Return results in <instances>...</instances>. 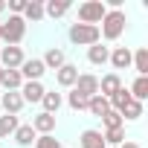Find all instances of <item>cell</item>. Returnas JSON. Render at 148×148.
Returning a JSON list of instances; mask_svg holds the SVG:
<instances>
[{
    "instance_id": "cell-11",
    "label": "cell",
    "mask_w": 148,
    "mask_h": 148,
    "mask_svg": "<svg viewBox=\"0 0 148 148\" xmlns=\"http://www.w3.org/2000/svg\"><path fill=\"white\" fill-rule=\"evenodd\" d=\"M41 61H44V67H47V70H61V67L67 64V55H64V49H61V47H49V49L44 52V58H41Z\"/></svg>"
},
{
    "instance_id": "cell-1",
    "label": "cell",
    "mask_w": 148,
    "mask_h": 148,
    "mask_svg": "<svg viewBox=\"0 0 148 148\" xmlns=\"http://www.w3.org/2000/svg\"><path fill=\"white\" fill-rule=\"evenodd\" d=\"M125 26H128V15H125L122 9H108L105 18H102L99 35H102L105 41H119L122 32H125Z\"/></svg>"
},
{
    "instance_id": "cell-9",
    "label": "cell",
    "mask_w": 148,
    "mask_h": 148,
    "mask_svg": "<svg viewBox=\"0 0 148 148\" xmlns=\"http://www.w3.org/2000/svg\"><path fill=\"white\" fill-rule=\"evenodd\" d=\"M131 55H134V49H128V47H113L108 61H110L113 70H128V67H131Z\"/></svg>"
},
{
    "instance_id": "cell-29",
    "label": "cell",
    "mask_w": 148,
    "mask_h": 148,
    "mask_svg": "<svg viewBox=\"0 0 148 148\" xmlns=\"http://www.w3.org/2000/svg\"><path fill=\"white\" fill-rule=\"evenodd\" d=\"M18 116H0V139L3 136H9V134H15L18 131Z\"/></svg>"
},
{
    "instance_id": "cell-33",
    "label": "cell",
    "mask_w": 148,
    "mask_h": 148,
    "mask_svg": "<svg viewBox=\"0 0 148 148\" xmlns=\"http://www.w3.org/2000/svg\"><path fill=\"white\" fill-rule=\"evenodd\" d=\"M119 148H139V145H136V142H122Z\"/></svg>"
},
{
    "instance_id": "cell-37",
    "label": "cell",
    "mask_w": 148,
    "mask_h": 148,
    "mask_svg": "<svg viewBox=\"0 0 148 148\" xmlns=\"http://www.w3.org/2000/svg\"><path fill=\"white\" fill-rule=\"evenodd\" d=\"M61 148H64V145H61Z\"/></svg>"
},
{
    "instance_id": "cell-35",
    "label": "cell",
    "mask_w": 148,
    "mask_h": 148,
    "mask_svg": "<svg viewBox=\"0 0 148 148\" xmlns=\"http://www.w3.org/2000/svg\"><path fill=\"white\" fill-rule=\"evenodd\" d=\"M0 12H6V3H0Z\"/></svg>"
},
{
    "instance_id": "cell-26",
    "label": "cell",
    "mask_w": 148,
    "mask_h": 148,
    "mask_svg": "<svg viewBox=\"0 0 148 148\" xmlns=\"http://www.w3.org/2000/svg\"><path fill=\"white\" fill-rule=\"evenodd\" d=\"M102 125H105V131H113V128H125V119H122V113L119 110H108L105 116H102Z\"/></svg>"
},
{
    "instance_id": "cell-18",
    "label": "cell",
    "mask_w": 148,
    "mask_h": 148,
    "mask_svg": "<svg viewBox=\"0 0 148 148\" xmlns=\"http://www.w3.org/2000/svg\"><path fill=\"white\" fill-rule=\"evenodd\" d=\"M131 67L136 70V76H148V47L134 49V55H131Z\"/></svg>"
},
{
    "instance_id": "cell-10",
    "label": "cell",
    "mask_w": 148,
    "mask_h": 148,
    "mask_svg": "<svg viewBox=\"0 0 148 148\" xmlns=\"http://www.w3.org/2000/svg\"><path fill=\"white\" fill-rule=\"evenodd\" d=\"M119 87H122L119 73H108V76H102V79H99V96H105V99H110Z\"/></svg>"
},
{
    "instance_id": "cell-27",
    "label": "cell",
    "mask_w": 148,
    "mask_h": 148,
    "mask_svg": "<svg viewBox=\"0 0 148 148\" xmlns=\"http://www.w3.org/2000/svg\"><path fill=\"white\" fill-rule=\"evenodd\" d=\"M108 102H110V108H113V110H122V108L131 102V93H128V87H119V90H116V93H113Z\"/></svg>"
},
{
    "instance_id": "cell-16",
    "label": "cell",
    "mask_w": 148,
    "mask_h": 148,
    "mask_svg": "<svg viewBox=\"0 0 148 148\" xmlns=\"http://www.w3.org/2000/svg\"><path fill=\"white\" fill-rule=\"evenodd\" d=\"M108 58H110V49L99 41V44H93V47H87V61L93 64V67H102V64H108Z\"/></svg>"
},
{
    "instance_id": "cell-30",
    "label": "cell",
    "mask_w": 148,
    "mask_h": 148,
    "mask_svg": "<svg viewBox=\"0 0 148 148\" xmlns=\"http://www.w3.org/2000/svg\"><path fill=\"white\" fill-rule=\"evenodd\" d=\"M87 102H90V99H84V96L76 93V90H70V93H67V105H70L73 110H87Z\"/></svg>"
},
{
    "instance_id": "cell-19",
    "label": "cell",
    "mask_w": 148,
    "mask_h": 148,
    "mask_svg": "<svg viewBox=\"0 0 148 148\" xmlns=\"http://www.w3.org/2000/svg\"><path fill=\"white\" fill-rule=\"evenodd\" d=\"M128 93H131V99H136V102L145 105V99H148V76H136L134 84L128 87Z\"/></svg>"
},
{
    "instance_id": "cell-20",
    "label": "cell",
    "mask_w": 148,
    "mask_h": 148,
    "mask_svg": "<svg viewBox=\"0 0 148 148\" xmlns=\"http://www.w3.org/2000/svg\"><path fill=\"white\" fill-rule=\"evenodd\" d=\"M12 136H15V142H18L21 148H29V145H35V139H38V134L32 131V125H18V131H15Z\"/></svg>"
},
{
    "instance_id": "cell-2",
    "label": "cell",
    "mask_w": 148,
    "mask_h": 148,
    "mask_svg": "<svg viewBox=\"0 0 148 148\" xmlns=\"http://www.w3.org/2000/svg\"><path fill=\"white\" fill-rule=\"evenodd\" d=\"M67 38L76 44V47H93V44L102 41L99 26H87V23H73V26L67 29Z\"/></svg>"
},
{
    "instance_id": "cell-7",
    "label": "cell",
    "mask_w": 148,
    "mask_h": 148,
    "mask_svg": "<svg viewBox=\"0 0 148 148\" xmlns=\"http://www.w3.org/2000/svg\"><path fill=\"white\" fill-rule=\"evenodd\" d=\"M23 49L21 47H0V67L3 70H21Z\"/></svg>"
},
{
    "instance_id": "cell-32",
    "label": "cell",
    "mask_w": 148,
    "mask_h": 148,
    "mask_svg": "<svg viewBox=\"0 0 148 148\" xmlns=\"http://www.w3.org/2000/svg\"><path fill=\"white\" fill-rule=\"evenodd\" d=\"M6 9H9V15H23L26 0H9V3H6Z\"/></svg>"
},
{
    "instance_id": "cell-36",
    "label": "cell",
    "mask_w": 148,
    "mask_h": 148,
    "mask_svg": "<svg viewBox=\"0 0 148 148\" xmlns=\"http://www.w3.org/2000/svg\"><path fill=\"white\" fill-rule=\"evenodd\" d=\"M0 35H3V21H0Z\"/></svg>"
},
{
    "instance_id": "cell-12",
    "label": "cell",
    "mask_w": 148,
    "mask_h": 148,
    "mask_svg": "<svg viewBox=\"0 0 148 148\" xmlns=\"http://www.w3.org/2000/svg\"><path fill=\"white\" fill-rule=\"evenodd\" d=\"M76 79H79V67H76V64H64L61 70H55L58 87H73V84H76Z\"/></svg>"
},
{
    "instance_id": "cell-8",
    "label": "cell",
    "mask_w": 148,
    "mask_h": 148,
    "mask_svg": "<svg viewBox=\"0 0 148 148\" xmlns=\"http://www.w3.org/2000/svg\"><path fill=\"white\" fill-rule=\"evenodd\" d=\"M44 73H47V67H44L41 58H23V64H21V76H23V82H41Z\"/></svg>"
},
{
    "instance_id": "cell-3",
    "label": "cell",
    "mask_w": 148,
    "mask_h": 148,
    "mask_svg": "<svg viewBox=\"0 0 148 148\" xmlns=\"http://www.w3.org/2000/svg\"><path fill=\"white\" fill-rule=\"evenodd\" d=\"M0 38L6 41V47H18L26 38V21L21 15H9V21H3V35Z\"/></svg>"
},
{
    "instance_id": "cell-28",
    "label": "cell",
    "mask_w": 148,
    "mask_h": 148,
    "mask_svg": "<svg viewBox=\"0 0 148 148\" xmlns=\"http://www.w3.org/2000/svg\"><path fill=\"white\" fill-rule=\"evenodd\" d=\"M102 136H105V145H122L125 142V128H113V131H102Z\"/></svg>"
},
{
    "instance_id": "cell-17",
    "label": "cell",
    "mask_w": 148,
    "mask_h": 148,
    "mask_svg": "<svg viewBox=\"0 0 148 148\" xmlns=\"http://www.w3.org/2000/svg\"><path fill=\"white\" fill-rule=\"evenodd\" d=\"M70 12V0H49V3H44V18H64Z\"/></svg>"
},
{
    "instance_id": "cell-5",
    "label": "cell",
    "mask_w": 148,
    "mask_h": 148,
    "mask_svg": "<svg viewBox=\"0 0 148 148\" xmlns=\"http://www.w3.org/2000/svg\"><path fill=\"white\" fill-rule=\"evenodd\" d=\"M73 90L82 93L84 99H93V96L99 93V79L93 76V73H79V79H76V84H73Z\"/></svg>"
},
{
    "instance_id": "cell-24",
    "label": "cell",
    "mask_w": 148,
    "mask_h": 148,
    "mask_svg": "<svg viewBox=\"0 0 148 148\" xmlns=\"http://www.w3.org/2000/svg\"><path fill=\"white\" fill-rule=\"evenodd\" d=\"M0 84H3L6 90H21V87H23V76H21V70H6Z\"/></svg>"
},
{
    "instance_id": "cell-4",
    "label": "cell",
    "mask_w": 148,
    "mask_h": 148,
    "mask_svg": "<svg viewBox=\"0 0 148 148\" xmlns=\"http://www.w3.org/2000/svg\"><path fill=\"white\" fill-rule=\"evenodd\" d=\"M105 0H84L79 6V21L76 23H87V26H99L105 18Z\"/></svg>"
},
{
    "instance_id": "cell-14",
    "label": "cell",
    "mask_w": 148,
    "mask_h": 148,
    "mask_svg": "<svg viewBox=\"0 0 148 148\" xmlns=\"http://www.w3.org/2000/svg\"><path fill=\"white\" fill-rule=\"evenodd\" d=\"M29 125H32V131H35L38 136H41V134H52V131H55V116L41 110V113H38V116H35Z\"/></svg>"
},
{
    "instance_id": "cell-31",
    "label": "cell",
    "mask_w": 148,
    "mask_h": 148,
    "mask_svg": "<svg viewBox=\"0 0 148 148\" xmlns=\"http://www.w3.org/2000/svg\"><path fill=\"white\" fill-rule=\"evenodd\" d=\"M35 148H61V142H58L52 134H41V136L35 139Z\"/></svg>"
},
{
    "instance_id": "cell-22",
    "label": "cell",
    "mask_w": 148,
    "mask_h": 148,
    "mask_svg": "<svg viewBox=\"0 0 148 148\" xmlns=\"http://www.w3.org/2000/svg\"><path fill=\"white\" fill-rule=\"evenodd\" d=\"M41 105H44V113H58V108L64 105V96L61 93H55V90H47L44 93V99H41Z\"/></svg>"
},
{
    "instance_id": "cell-21",
    "label": "cell",
    "mask_w": 148,
    "mask_h": 148,
    "mask_svg": "<svg viewBox=\"0 0 148 148\" xmlns=\"http://www.w3.org/2000/svg\"><path fill=\"white\" fill-rule=\"evenodd\" d=\"M26 23L32 21V23H38V21H44V3L41 0H26V9H23V15H21Z\"/></svg>"
},
{
    "instance_id": "cell-34",
    "label": "cell",
    "mask_w": 148,
    "mask_h": 148,
    "mask_svg": "<svg viewBox=\"0 0 148 148\" xmlns=\"http://www.w3.org/2000/svg\"><path fill=\"white\" fill-rule=\"evenodd\" d=\"M3 73H6V70H3V67H0V82H3Z\"/></svg>"
},
{
    "instance_id": "cell-23",
    "label": "cell",
    "mask_w": 148,
    "mask_h": 148,
    "mask_svg": "<svg viewBox=\"0 0 148 148\" xmlns=\"http://www.w3.org/2000/svg\"><path fill=\"white\" fill-rule=\"evenodd\" d=\"M87 110H90L93 116H99V119H102V116H105V113L110 110V102H108L105 96H99V93H96V96H93V99L87 102Z\"/></svg>"
},
{
    "instance_id": "cell-6",
    "label": "cell",
    "mask_w": 148,
    "mask_h": 148,
    "mask_svg": "<svg viewBox=\"0 0 148 148\" xmlns=\"http://www.w3.org/2000/svg\"><path fill=\"white\" fill-rule=\"evenodd\" d=\"M23 96H21V90H6V93H0V108L6 110V116H18L21 110H23Z\"/></svg>"
},
{
    "instance_id": "cell-25",
    "label": "cell",
    "mask_w": 148,
    "mask_h": 148,
    "mask_svg": "<svg viewBox=\"0 0 148 148\" xmlns=\"http://www.w3.org/2000/svg\"><path fill=\"white\" fill-rule=\"evenodd\" d=\"M119 113H122V119H128V122H136V119L142 116V102L131 99V102H128V105H125V108H122Z\"/></svg>"
},
{
    "instance_id": "cell-15",
    "label": "cell",
    "mask_w": 148,
    "mask_h": 148,
    "mask_svg": "<svg viewBox=\"0 0 148 148\" xmlns=\"http://www.w3.org/2000/svg\"><path fill=\"white\" fill-rule=\"evenodd\" d=\"M79 145H82V148H108V145H105V136H102V131H96V128H87V131H82V136H79Z\"/></svg>"
},
{
    "instance_id": "cell-13",
    "label": "cell",
    "mask_w": 148,
    "mask_h": 148,
    "mask_svg": "<svg viewBox=\"0 0 148 148\" xmlns=\"http://www.w3.org/2000/svg\"><path fill=\"white\" fill-rule=\"evenodd\" d=\"M44 93H47V87L41 84V82H23V87H21V96H23V102H41L44 99Z\"/></svg>"
}]
</instances>
